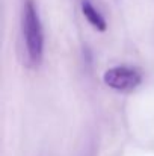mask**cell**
<instances>
[{"label": "cell", "instance_id": "3", "mask_svg": "<svg viewBox=\"0 0 154 156\" xmlns=\"http://www.w3.org/2000/svg\"><path fill=\"white\" fill-rule=\"evenodd\" d=\"M82 12L85 15V18L100 32H104L107 24H106V20L101 14L97 11V8L91 3V0H82Z\"/></svg>", "mask_w": 154, "mask_h": 156}, {"label": "cell", "instance_id": "1", "mask_svg": "<svg viewBox=\"0 0 154 156\" xmlns=\"http://www.w3.org/2000/svg\"><path fill=\"white\" fill-rule=\"evenodd\" d=\"M21 29H23V37H24L29 59L32 61L33 65H38L44 53V34H43L38 9L32 0H26L23 6Z\"/></svg>", "mask_w": 154, "mask_h": 156}, {"label": "cell", "instance_id": "2", "mask_svg": "<svg viewBox=\"0 0 154 156\" xmlns=\"http://www.w3.org/2000/svg\"><path fill=\"white\" fill-rule=\"evenodd\" d=\"M103 80L112 90H116V91H132V90H135L141 83L142 74L135 67L118 65V67L109 68L103 74Z\"/></svg>", "mask_w": 154, "mask_h": 156}]
</instances>
